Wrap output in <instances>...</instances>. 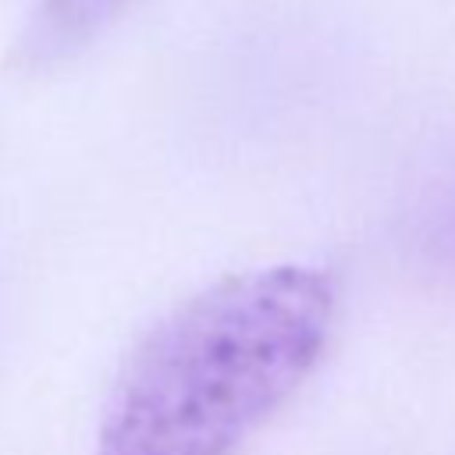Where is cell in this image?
Here are the masks:
<instances>
[{
  "instance_id": "1",
  "label": "cell",
  "mask_w": 455,
  "mask_h": 455,
  "mask_svg": "<svg viewBox=\"0 0 455 455\" xmlns=\"http://www.w3.org/2000/svg\"><path fill=\"white\" fill-rule=\"evenodd\" d=\"M331 320L334 288L313 267L220 277L132 352L96 455H235L309 377Z\"/></svg>"
},
{
  "instance_id": "2",
  "label": "cell",
  "mask_w": 455,
  "mask_h": 455,
  "mask_svg": "<svg viewBox=\"0 0 455 455\" xmlns=\"http://www.w3.org/2000/svg\"><path fill=\"white\" fill-rule=\"evenodd\" d=\"M124 0H39L32 14V46L39 57L68 53L89 43Z\"/></svg>"
}]
</instances>
